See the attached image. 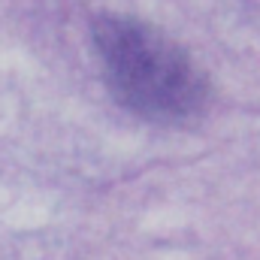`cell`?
Masks as SVG:
<instances>
[{
    "instance_id": "1",
    "label": "cell",
    "mask_w": 260,
    "mask_h": 260,
    "mask_svg": "<svg viewBox=\"0 0 260 260\" xmlns=\"http://www.w3.org/2000/svg\"><path fill=\"white\" fill-rule=\"evenodd\" d=\"M94 46L115 100L148 121H185L206 103L197 64L160 30L127 15H100Z\"/></svg>"
}]
</instances>
